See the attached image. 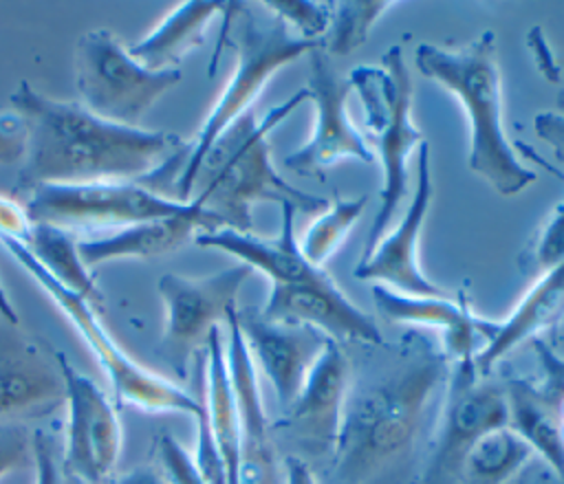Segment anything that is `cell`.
<instances>
[{"mask_svg":"<svg viewBox=\"0 0 564 484\" xmlns=\"http://www.w3.org/2000/svg\"><path fill=\"white\" fill-rule=\"evenodd\" d=\"M350 378L328 484H414L441 414L452 361L423 332L368 345Z\"/></svg>","mask_w":564,"mask_h":484,"instance_id":"1","label":"cell"},{"mask_svg":"<svg viewBox=\"0 0 564 484\" xmlns=\"http://www.w3.org/2000/svg\"><path fill=\"white\" fill-rule=\"evenodd\" d=\"M9 101L26 128L11 198L46 185L143 180L187 145L172 132L110 123L82 103L51 99L26 79Z\"/></svg>","mask_w":564,"mask_h":484,"instance_id":"2","label":"cell"},{"mask_svg":"<svg viewBox=\"0 0 564 484\" xmlns=\"http://www.w3.org/2000/svg\"><path fill=\"white\" fill-rule=\"evenodd\" d=\"M306 99V90L300 88L282 103L267 110L262 119H256L253 110L236 119L203 156L192 183L189 202L216 216L223 229L242 233H249L253 227V205L264 200L278 205L289 202L304 213L324 211L328 200L302 191L280 176L271 163L267 141L271 130Z\"/></svg>","mask_w":564,"mask_h":484,"instance_id":"3","label":"cell"},{"mask_svg":"<svg viewBox=\"0 0 564 484\" xmlns=\"http://www.w3.org/2000/svg\"><path fill=\"white\" fill-rule=\"evenodd\" d=\"M419 73L456 97L469 121L467 167L500 196L524 191L535 172L524 167L505 132L502 86L494 31L447 48L423 42L414 51Z\"/></svg>","mask_w":564,"mask_h":484,"instance_id":"4","label":"cell"},{"mask_svg":"<svg viewBox=\"0 0 564 484\" xmlns=\"http://www.w3.org/2000/svg\"><path fill=\"white\" fill-rule=\"evenodd\" d=\"M223 44L234 48L236 64L216 103L198 128V134L192 143H187V158L172 189V198L178 202H189L192 183L203 156L236 119L251 110V103L260 97L267 81L284 66L322 46L300 40L278 18H262L247 2L225 4L218 48Z\"/></svg>","mask_w":564,"mask_h":484,"instance_id":"5","label":"cell"},{"mask_svg":"<svg viewBox=\"0 0 564 484\" xmlns=\"http://www.w3.org/2000/svg\"><path fill=\"white\" fill-rule=\"evenodd\" d=\"M350 88L359 95L364 125L375 139V156L381 163L379 209L372 218L364 255L388 233L390 222L408 194V158L425 141L423 132L412 121L414 86L401 44H392L379 64H359L346 75Z\"/></svg>","mask_w":564,"mask_h":484,"instance_id":"6","label":"cell"},{"mask_svg":"<svg viewBox=\"0 0 564 484\" xmlns=\"http://www.w3.org/2000/svg\"><path fill=\"white\" fill-rule=\"evenodd\" d=\"M0 244L11 253V257L40 284V288L57 304V308L66 315V319L82 334L93 356L97 359L101 372L110 381L115 403L134 405L145 411H181L189 416H198L203 409V400L187 389L178 387L174 381L159 376L156 372L143 367L134 359H130L117 341L110 337L106 326L99 319V310L70 293L62 284H57L26 251V246L9 235L0 233Z\"/></svg>","mask_w":564,"mask_h":484,"instance_id":"7","label":"cell"},{"mask_svg":"<svg viewBox=\"0 0 564 484\" xmlns=\"http://www.w3.org/2000/svg\"><path fill=\"white\" fill-rule=\"evenodd\" d=\"M181 70H150L108 31L93 29L75 44V86L82 106L119 125H134L176 84Z\"/></svg>","mask_w":564,"mask_h":484,"instance_id":"8","label":"cell"},{"mask_svg":"<svg viewBox=\"0 0 564 484\" xmlns=\"http://www.w3.org/2000/svg\"><path fill=\"white\" fill-rule=\"evenodd\" d=\"M507 422L502 383L478 374L474 356L454 361L432 442L414 484H458L469 449L487 431L507 427Z\"/></svg>","mask_w":564,"mask_h":484,"instance_id":"9","label":"cell"},{"mask_svg":"<svg viewBox=\"0 0 564 484\" xmlns=\"http://www.w3.org/2000/svg\"><path fill=\"white\" fill-rule=\"evenodd\" d=\"M251 273L247 264L238 262L205 277L167 273L159 279L165 323L156 352L174 376L185 378L189 361L205 350L212 330L227 323V315L238 308L236 297Z\"/></svg>","mask_w":564,"mask_h":484,"instance_id":"10","label":"cell"},{"mask_svg":"<svg viewBox=\"0 0 564 484\" xmlns=\"http://www.w3.org/2000/svg\"><path fill=\"white\" fill-rule=\"evenodd\" d=\"M31 222L66 231L130 227L145 220L183 213L189 202L161 196L139 180H108L86 185H46L24 196Z\"/></svg>","mask_w":564,"mask_h":484,"instance_id":"11","label":"cell"},{"mask_svg":"<svg viewBox=\"0 0 564 484\" xmlns=\"http://www.w3.org/2000/svg\"><path fill=\"white\" fill-rule=\"evenodd\" d=\"M348 378L350 356L341 343L330 339L295 400L271 422L278 449H286L284 458H297L311 469L330 464L339 440Z\"/></svg>","mask_w":564,"mask_h":484,"instance_id":"12","label":"cell"},{"mask_svg":"<svg viewBox=\"0 0 564 484\" xmlns=\"http://www.w3.org/2000/svg\"><path fill=\"white\" fill-rule=\"evenodd\" d=\"M308 62V84L304 86L315 108L311 139L284 158V165L300 176L324 178L326 169L344 158L366 165L377 163L375 147L359 134L348 114V77H341L328 62L322 46L313 48Z\"/></svg>","mask_w":564,"mask_h":484,"instance_id":"13","label":"cell"},{"mask_svg":"<svg viewBox=\"0 0 564 484\" xmlns=\"http://www.w3.org/2000/svg\"><path fill=\"white\" fill-rule=\"evenodd\" d=\"M66 383V442L62 453L64 475L77 484H104L121 453V422L106 394L70 361L57 352Z\"/></svg>","mask_w":564,"mask_h":484,"instance_id":"14","label":"cell"},{"mask_svg":"<svg viewBox=\"0 0 564 484\" xmlns=\"http://www.w3.org/2000/svg\"><path fill=\"white\" fill-rule=\"evenodd\" d=\"M434 187L430 172V145L423 141L416 150V189L401 218V222L381 238L368 257L355 266V277L364 282H375L386 288L405 295L421 297H443L449 295L447 288L432 282L419 264V240L432 205Z\"/></svg>","mask_w":564,"mask_h":484,"instance_id":"15","label":"cell"},{"mask_svg":"<svg viewBox=\"0 0 564 484\" xmlns=\"http://www.w3.org/2000/svg\"><path fill=\"white\" fill-rule=\"evenodd\" d=\"M13 328L0 330V422L51 416L66 405L57 350Z\"/></svg>","mask_w":564,"mask_h":484,"instance_id":"16","label":"cell"},{"mask_svg":"<svg viewBox=\"0 0 564 484\" xmlns=\"http://www.w3.org/2000/svg\"><path fill=\"white\" fill-rule=\"evenodd\" d=\"M227 365L240 425L236 484H284V464L262 405L256 363L236 323V308L227 315Z\"/></svg>","mask_w":564,"mask_h":484,"instance_id":"17","label":"cell"},{"mask_svg":"<svg viewBox=\"0 0 564 484\" xmlns=\"http://www.w3.org/2000/svg\"><path fill=\"white\" fill-rule=\"evenodd\" d=\"M236 323L253 363L269 378L280 409H286L304 387L330 337L311 326L267 321L253 308H236Z\"/></svg>","mask_w":564,"mask_h":484,"instance_id":"18","label":"cell"},{"mask_svg":"<svg viewBox=\"0 0 564 484\" xmlns=\"http://www.w3.org/2000/svg\"><path fill=\"white\" fill-rule=\"evenodd\" d=\"M260 315L273 323L311 326L337 343L377 345L383 341L377 321L357 308L330 277L319 284L271 286Z\"/></svg>","mask_w":564,"mask_h":484,"instance_id":"19","label":"cell"},{"mask_svg":"<svg viewBox=\"0 0 564 484\" xmlns=\"http://www.w3.org/2000/svg\"><path fill=\"white\" fill-rule=\"evenodd\" d=\"M564 321V262L538 279L516 304V308L500 321H487L482 326V345L474 354L478 374L489 372L520 343L540 339L542 332H551Z\"/></svg>","mask_w":564,"mask_h":484,"instance_id":"20","label":"cell"},{"mask_svg":"<svg viewBox=\"0 0 564 484\" xmlns=\"http://www.w3.org/2000/svg\"><path fill=\"white\" fill-rule=\"evenodd\" d=\"M372 299L388 321L438 330L441 345L452 363L474 356L482 345L485 319L469 310L463 295L458 299H452L449 295L421 297L375 284Z\"/></svg>","mask_w":564,"mask_h":484,"instance_id":"21","label":"cell"},{"mask_svg":"<svg viewBox=\"0 0 564 484\" xmlns=\"http://www.w3.org/2000/svg\"><path fill=\"white\" fill-rule=\"evenodd\" d=\"M216 229H223L216 216L196 202H189L183 213L137 222L106 238L82 240L77 242V251L88 268L115 260H148L183 246L189 238H196L203 231Z\"/></svg>","mask_w":564,"mask_h":484,"instance_id":"22","label":"cell"},{"mask_svg":"<svg viewBox=\"0 0 564 484\" xmlns=\"http://www.w3.org/2000/svg\"><path fill=\"white\" fill-rule=\"evenodd\" d=\"M509 409L507 427L516 431L540 460L564 477V440L560 433L557 403L544 385L529 378H507L502 383Z\"/></svg>","mask_w":564,"mask_h":484,"instance_id":"23","label":"cell"},{"mask_svg":"<svg viewBox=\"0 0 564 484\" xmlns=\"http://www.w3.org/2000/svg\"><path fill=\"white\" fill-rule=\"evenodd\" d=\"M225 4L209 0L181 2L128 53L150 70H176L178 62L203 44L209 22L223 15Z\"/></svg>","mask_w":564,"mask_h":484,"instance_id":"24","label":"cell"},{"mask_svg":"<svg viewBox=\"0 0 564 484\" xmlns=\"http://www.w3.org/2000/svg\"><path fill=\"white\" fill-rule=\"evenodd\" d=\"M22 244L57 284L101 310L104 297L95 284V277L88 273V266L82 262L77 242L73 240L70 231L53 224L33 222Z\"/></svg>","mask_w":564,"mask_h":484,"instance_id":"25","label":"cell"},{"mask_svg":"<svg viewBox=\"0 0 564 484\" xmlns=\"http://www.w3.org/2000/svg\"><path fill=\"white\" fill-rule=\"evenodd\" d=\"M533 455V449L509 427L491 429L469 449L458 484H507Z\"/></svg>","mask_w":564,"mask_h":484,"instance_id":"26","label":"cell"},{"mask_svg":"<svg viewBox=\"0 0 564 484\" xmlns=\"http://www.w3.org/2000/svg\"><path fill=\"white\" fill-rule=\"evenodd\" d=\"M366 205H368V196H359V198L335 196L297 240L302 255L313 266L322 268L330 260V255L339 249V244L348 238L350 229L364 213Z\"/></svg>","mask_w":564,"mask_h":484,"instance_id":"27","label":"cell"},{"mask_svg":"<svg viewBox=\"0 0 564 484\" xmlns=\"http://www.w3.org/2000/svg\"><path fill=\"white\" fill-rule=\"evenodd\" d=\"M516 147H520L522 154H527L533 163H540L544 169H549L553 176H557L560 180H564V174L553 167L546 158H542L540 154H535L531 150V145L527 143H518ZM564 262V200L544 218V222L538 227L535 235L531 238V242L527 244V249L520 253L518 257V266L522 268V273L531 279H538L540 275H544L546 271L560 266Z\"/></svg>","mask_w":564,"mask_h":484,"instance_id":"28","label":"cell"},{"mask_svg":"<svg viewBox=\"0 0 564 484\" xmlns=\"http://www.w3.org/2000/svg\"><path fill=\"white\" fill-rule=\"evenodd\" d=\"M390 0H344L330 2V24L322 40V51L330 55H348L359 48L377 20L392 9Z\"/></svg>","mask_w":564,"mask_h":484,"instance_id":"29","label":"cell"},{"mask_svg":"<svg viewBox=\"0 0 564 484\" xmlns=\"http://www.w3.org/2000/svg\"><path fill=\"white\" fill-rule=\"evenodd\" d=\"M260 7L278 18L300 40L322 44L330 24V2L315 0H264Z\"/></svg>","mask_w":564,"mask_h":484,"instance_id":"30","label":"cell"},{"mask_svg":"<svg viewBox=\"0 0 564 484\" xmlns=\"http://www.w3.org/2000/svg\"><path fill=\"white\" fill-rule=\"evenodd\" d=\"M156 453H159V466L163 471V477L167 484H207L200 471L196 469L194 458L183 449L178 440L172 436H161L156 442Z\"/></svg>","mask_w":564,"mask_h":484,"instance_id":"31","label":"cell"},{"mask_svg":"<svg viewBox=\"0 0 564 484\" xmlns=\"http://www.w3.org/2000/svg\"><path fill=\"white\" fill-rule=\"evenodd\" d=\"M33 462V436L20 422H0V480Z\"/></svg>","mask_w":564,"mask_h":484,"instance_id":"32","label":"cell"},{"mask_svg":"<svg viewBox=\"0 0 564 484\" xmlns=\"http://www.w3.org/2000/svg\"><path fill=\"white\" fill-rule=\"evenodd\" d=\"M26 128L20 114L0 112V165H13L24 158Z\"/></svg>","mask_w":564,"mask_h":484,"instance_id":"33","label":"cell"},{"mask_svg":"<svg viewBox=\"0 0 564 484\" xmlns=\"http://www.w3.org/2000/svg\"><path fill=\"white\" fill-rule=\"evenodd\" d=\"M535 134L551 147L555 161L560 163V172L564 174V112L544 110L533 119Z\"/></svg>","mask_w":564,"mask_h":484,"instance_id":"34","label":"cell"},{"mask_svg":"<svg viewBox=\"0 0 564 484\" xmlns=\"http://www.w3.org/2000/svg\"><path fill=\"white\" fill-rule=\"evenodd\" d=\"M533 350L544 370V389L551 392L555 398L564 396V356H557L553 348L544 339H533Z\"/></svg>","mask_w":564,"mask_h":484,"instance_id":"35","label":"cell"},{"mask_svg":"<svg viewBox=\"0 0 564 484\" xmlns=\"http://www.w3.org/2000/svg\"><path fill=\"white\" fill-rule=\"evenodd\" d=\"M53 438L44 431L33 433V464H35V484H59L57 462Z\"/></svg>","mask_w":564,"mask_h":484,"instance_id":"36","label":"cell"},{"mask_svg":"<svg viewBox=\"0 0 564 484\" xmlns=\"http://www.w3.org/2000/svg\"><path fill=\"white\" fill-rule=\"evenodd\" d=\"M529 44H531V48H533V53H535V62L540 59V64H538V68L542 70V75L549 79V81H557L560 79V68H557V64H555V59H553V55H551V51H549V44H546V40H544V35H542V29H531V33H529Z\"/></svg>","mask_w":564,"mask_h":484,"instance_id":"37","label":"cell"},{"mask_svg":"<svg viewBox=\"0 0 564 484\" xmlns=\"http://www.w3.org/2000/svg\"><path fill=\"white\" fill-rule=\"evenodd\" d=\"M507 484H564V477L557 475L553 469H549L542 460L529 462L513 480Z\"/></svg>","mask_w":564,"mask_h":484,"instance_id":"38","label":"cell"},{"mask_svg":"<svg viewBox=\"0 0 564 484\" xmlns=\"http://www.w3.org/2000/svg\"><path fill=\"white\" fill-rule=\"evenodd\" d=\"M104 484H167V480L163 477V473L156 466L143 464V466L128 471L126 475L108 477Z\"/></svg>","mask_w":564,"mask_h":484,"instance_id":"39","label":"cell"},{"mask_svg":"<svg viewBox=\"0 0 564 484\" xmlns=\"http://www.w3.org/2000/svg\"><path fill=\"white\" fill-rule=\"evenodd\" d=\"M282 464H284V484H319L315 480V471L306 462L289 455L284 458Z\"/></svg>","mask_w":564,"mask_h":484,"instance_id":"40","label":"cell"},{"mask_svg":"<svg viewBox=\"0 0 564 484\" xmlns=\"http://www.w3.org/2000/svg\"><path fill=\"white\" fill-rule=\"evenodd\" d=\"M0 319H4L9 326H18L20 323V317H18L11 299L7 297V290H4L2 284H0Z\"/></svg>","mask_w":564,"mask_h":484,"instance_id":"41","label":"cell"},{"mask_svg":"<svg viewBox=\"0 0 564 484\" xmlns=\"http://www.w3.org/2000/svg\"><path fill=\"white\" fill-rule=\"evenodd\" d=\"M557 112H564V92L557 97Z\"/></svg>","mask_w":564,"mask_h":484,"instance_id":"42","label":"cell"}]
</instances>
